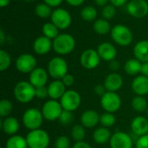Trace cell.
<instances>
[{
    "mask_svg": "<svg viewBox=\"0 0 148 148\" xmlns=\"http://www.w3.org/2000/svg\"><path fill=\"white\" fill-rule=\"evenodd\" d=\"M13 94L18 102L26 104L36 97V88L29 82L21 81L15 85Z\"/></svg>",
    "mask_w": 148,
    "mask_h": 148,
    "instance_id": "6da1fadb",
    "label": "cell"
},
{
    "mask_svg": "<svg viewBox=\"0 0 148 148\" xmlns=\"http://www.w3.org/2000/svg\"><path fill=\"white\" fill-rule=\"evenodd\" d=\"M75 40L74 36L69 34H59V36L53 40V49L58 55H69L75 49Z\"/></svg>",
    "mask_w": 148,
    "mask_h": 148,
    "instance_id": "7a4b0ae2",
    "label": "cell"
},
{
    "mask_svg": "<svg viewBox=\"0 0 148 148\" xmlns=\"http://www.w3.org/2000/svg\"><path fill=\"white\" fill-rule=\"evenodd\" d=\"M25 138L29 148H48L50 142L49 134L41 128L29 131Z\"/></svg>",
    "mask_w": 148,
    "mask_h": 148,
    "instance_id": "3957f363",
    "label": "cell"
},
{
    "mask_svg": "<svg viewBox=\"0 0 148 148\" xmlns=\"http://www.w3.org/2000/svg\"><path fill=\"white\" fill-rule=\"evenodd\" d=\"M43 115L42 111L37 108H28L23 114V124L29 131L41 128L43 122Z\"/></svg>",
    "mask_w": 148,
    "mask_h": 148,
    "instance_id": "277c9868",
    "label": "cell"
},
{
    "mask_svg": "<svg viewBox=\"0 0 148 148\" xmlns=\"http://www.w3.org/2000/svg\"><path fill=\"white\" fill-rule=\"evenodd\" d=\"M69 66L65 59L61 56L52 58L48 63V73L55 80H62L67 74Z\"/></svg>",
    "mask_w": 148,
    "mask_h": 148,
    "instance_id": "5b68a950",
    "label": "cell"
},
{
    "mask_svg": "<svg viewBox=\"0 0 148 148\" xmlns=\"http://www.w3.org/2000/svg\"><path fill=\"white\" fill-rule=\"evenodd\" d=\"M112 39L120 46H128L133 42V33L131 29L124 24H117L111 29Z\"/></svg>",
    "mask_w": 148,
    "mask_h": 148,
    "instance_id": "8992f818",
    "label": "cell"
},
{
    "mask_svg": "<svg viewBox=\"0 0 148 148\" xmlns=\"http://www.w3.org/2000/svg\"><path fill=\"white\" fill-rule=\"evenodd\" d=\"M101 106L105 112L114 114L120 110L121 107V96L116 92L107 91L101 97Z\"/></svg>",
    "mask_w": 148,
    "mask_h": 148,
    "instance_id": "52a82bcc",
    "label": "cell"
},
{
    "mask_svg": "<svg viewBox=\"0 0 148 148\" xmlns=\"http://www.w3.org/2000/svg\"><path fill=\"white\" fill-rule=\"evenodd\" d=\"M59 101L63 110L74 112L79 108L82 102V98L77 91L69 89L66 90V92L64 93V95H62Z\"/></svg>",
    "mask_w": 148,
    "mask_h": 148,
    "instance_id": "ba28073f",
    "label": "cell"
},
{
    "mask_svg": "<svg viewBox=\"0 0 148 148\" xmlns=\"http://www.w3.org/2000/svg\"><path fill=\"white\" fill-rule=\"evenodd\" d=\"M62 111L63 108L60 101L52 99L45 101L42 107V114L43 115V118L49 121L58 120Z\"/></svg>",
    "mask_w": 148,
    "mask_h": 148,
    "instance_id": "9c48e42d",
    "label": "cell"
},
{
    "mask_svg": "<svg viewBox=\"0 0 148 148\" xmlns=\"http://www.w3.org/2000/svg\"><path fill=\"white\" fill-rule=\"evenodd\" d=\"M51 22L59 29H68L72 23V17L69 12L62 8H57L52 11L51 14Z\"/></svg>",
    "mask_w": 148,
    "mask_h": 148,
    "instance_id": "30bf717a",
    "label": "cell"
},
{
    "mask_svg": "<svg viewBox=\"0 0 148 148\" xmlns=\"http://www.w3.org/2000/svg\"><path fill=\"white\" fill-rule=\"evenodd\" d=\"M16 68L23 74H30L36 68V59L31 54H22L16 60Z\"/></svg>",
    "mask_w": 148,
    "mask_h": 148,
    "instance_id": "8fae6325",
    "label": "cell"
},
{
    "mask_svg": "<svg viewBox=\"0 0 148 148\" xmlns=\"http://www.w3.org/2000/svg\"><path fill=\"white\" fill-rule=\"evenodd\" d=\"M101 57L97 50L88 49L84 50L80 56L81 65L86 69H94L100 64Z\"/></svg>",
    "mask_w": 148,
    "mask_h": 148,
    "instance_id": "7c38bea8",
    "label": "cell"
},
{
    "mask_svg": "<svg viewBox=\"0 0 148 148\" xmlns=\"http://www.w3.org/2000/svg\"><path fill=\"white\" fill-rule=\"evenodd\" d=\"M127 11L135 18H142L148 14V3L146 0H132L127 5Z\"/></svg>",
    "mask_w": 148,
    "mask_h": 148,
    "instance_id": "4fadbf2b",
    "label": "cell"
},
{
    "mask_svg": "<svg viewBox=\"0 0 148 148\" xmlns=\"http://www.w3.org/2000/svg\"><path fill=\"white\" fill-rule=\"evenodd\" d=\"M132 137L124 132H116L112 134L109 145L111 148H133Z\"/></svg>",
    "mask_w": 148,
    "mask_h": 148,
    "instance_id": "5bb4252c",
    "label": "cell"
},
{
    "mask_svg": "<svg viewBox=\"0 0 148 148\" xmlns=\"http://www.w3.org/2000/svg\"><path fill=\"white\" fill-rule=\"evenodd\" d=\"M49 73L42 68H36L30 74H29V82L35 87H43L46 86L48 83L49 79Z\"/></svg>",
    "mask_w": 148,
    "mask_h": 148,
    "instance_id": "9a60e30c",
    "label": "cell"
},
{
    "mask_svg": "<svg viewBox=\"0 0 148 148\" xmlns=\"http://www.w3.org/2000/svg\"><path fill=\"white\" fill-rule=\"evenodd\" d=\"M103 85L105 86L107 91L117 92L123 86V78L120 74L116 72L110 73L105 78Z\"/></svg>",
    "mask_w": 148,
    "mask_h": 148,
    "instance_id": "2e32d148",
    "label": "cell"
},
{
    "mask_svg": "<svg viewBox=\"0 0 148 148\" xmlns=\"http://www.w3.org/2000/svg\"><path fill=\"white\" fill-rule=\"evenodd\" d=\"M51 49H53V41L45 36L37 37L33 42V49L37 55H46L51 50Z\"/></svg>",
    "mask_w": 148,
    "mask_h": 148,
    "instance_id": "e0dca14e",
    "label": "cell"
},
{
    "mask_svg": "<svg viewBox=\"0 0 148 148\" xmlns=\"http://www.w3.org/2000/svg\"><path fill=\"white\" fill-rule=\"evenodd\" d=\"M132 133L138 136H143L148 133V120L144 116H137L131 122Z\"/></svg>",
    "mask_w": 148,
    "mask_h": 148,
    "instance_id": "ac0fdd59",
    "label": "cell"
},
{
    "mask_svg": "<svg viewBox=\"0 0 148 148\" xmlns=\"http://www.w3.org/2000/svg\"><path fill=\"white\" fill-rule=\"evenodd\" d=\"M49 97L52 100L60 101L66 92V86L62 80H54L48 86Z\"/></svg>",
    "mask_w": 148,
    "mask_h": 148,
    "instance_id": "d6986e66",
    "label": "cell"
},
{
    "mask_svg": "<svg viewBox=\"0 0 148 148\" xmlns=\"http://www.w3.org/2000/svg\"><path fill=\"white\" fill-rule=\"evenodd\" d=\"M97 52L101 59L106 62H111L113 60H115V57L117 56L116 48L110 42L101 43L97 48Z\"/></svg>",
    "mask_w": 148,
    "mask_h": 148,
    "instance_id": "ffe728a7",
    "label": "cell"
},
{
    "mask_svg": "<svg viewBox=\"0 0 148 148\" xmlns=\"http://www.w3.org/2000/svg\"><path fill=\"white\" fill-rule=\"evenodd\" d=\"M80 121L85 128H94L100 123V115L95 110H86L81 115Z\"/></svg>",
    "mask_w": 148,
    "mask_h": 148,
    "instance_id": "44dd1931",
    "label": "cell"
},
{
    "mask_svg": "<svg viewBox=\"0 0 148 148\" xmlns=\"http://www.w3.org/2000/svg\"><path fill=\"white\" fill-rule=\"evenodd\" d=\"M20 127L19 121L16 118L8 116L1 121V128L3 132L10 136L16 134Z\"/></svg>",
    "mask_w": 148,
    "mask_h": 148,
    "instance_id": "7402d4cb",
    "label": "cell"
},
{
    "mask_svg": "<svg viewBox=\"0 0 148 148\" xmlns=\"http://www.w3.org/2000/svg\"><path fill=\"white\" fill-rule=\"evenodd\" d=\"M132 89L136 95L145 96L148 95V77L142 75L136 76L132 82Z\"/></svg>",
    "mask_w": 148,
    "mask_h": 148,
    "instance_id": "603a6c76",
    "label": "cell"
},
{
    "mask_svg": "<svg viewBox=\"0 0 148 148\" xmlns=\"http://www.w3.org/2000/svg\"><path fill=\"white\" fill-rule=\"evenodd\" d=\"M112 134L108 127H97L93 133V140L99 145H104L110 141Z\"/></svg>",
    "mask_w": 148,
    "mask_h": 148,
    "instance_id": "cb8c5ba5",
    "label": "cell"
},
{
    "mask_svg": "<svg viewBox=\"0 0 148 148\" xmlns=\"http://www.w3.org/2000/svg\"><path fill=\"white\" fill-rule=\"evenodd\" d=\"M134 54L135 58L141 62H148V40L138 42L134 48Z\"/></svg>",
    "mask_w": 148,
    "mask_h": 148,
    "instance_id": "d4e9b609",
    "label": "cell"
},
{
    "mask_svg": "<svg viewBox=\"0 0 148 148\" xmlns=\"http://www.w3.org/2000/svg\"><path fill=\"white\" fill-rule=\"evenodd\" d=\"M5 148H29V147L26 138L15 134L7 140L5 143Z\"/></svg>",
    "mask_w": 148,
    "mask_h": 148,
    "instance_id": "484cf974",
    "label": "cell"
},
{
    "mask_svg": "<svg viewBox=\"0 0 148 148\" xmlns=\"http://www.w3.org/2000/svg\"><path fill=\"white\" fill-rule=\"evenodd\" d=\"M142 62L136 58L129 59L127 61L124 66V69L126 73L129 75H136L140 73Z\"/></svg>",
    "mask_w": 148,
    "mask_h": 148,
    "instance_id": "4316f807",
    "label": "cell"
},
{
    "mask_svg": "<svg viewBox=\"0 0 148 148\" xmlns=\"http://www.w3.org/2000/svg\"><path fill=\"white\" fill-rule=\"evenodd\" d=\"M94 30L95 33H97L98 35L103 36V35H107L109 32H111V25L109 23V22L106 19L103 18H100L97 19L94 22V25H93Z\"/></svg>",
    "mask_w": 148,
    "mask_h": 148,
    "instance_id": "83f0119b",
    "label": "cell"
},
{
    "mask_svg": "<svg viewBox=\"0 0 148 148\" xmlns=\"http://www.w3.org/2000/svg\"><path fill=\"white\" fill-rule=\"evenodd\" d=\"M131 105L132 108L136 112H140V113H143L147 111L148 108V104L146 98L140 95H136L135 97H134L131 101Z\"/></svg>",
    "mask_w": 148,
    "mask_h": 148,
    "instance_id": "f1b7e54d",
    "label": "cell"
},
{
    "mask_svg": "<svg viewBox=\"0 0 148 148\" xmlns=\"http://www.w3.org/2000/svg\"><path fill=\"white\" fill-rule=\"evenodd\" d=\"M42 33L43 36L49 39H55L59 36V29L51 22V23H46L42 26Z\"/></svg>",
    "mask_w": 148,
    "mask_h": 148,
    "instance_id": "f546056e",
    "label": "cell"
},
{
    "mask_svg": "<svg viewBox=\"0 0 148 148\" xmlns=\"http://www.w3.org/2000/svg\"><path fill=\"white\" fill-rule=\"evenodd\" d=\"M81 17L86 22L95 21L97 17V10L94 6H86L81 10Z\"/></svg>",
    "mask_w": 148,
    "mask_h": 148,
    "instance_id": "4dcf8cb0",
    "label": "cell"
},
{
    "mask_svg": "<svg viewBox=\"0 0 148 148\" xmlns=\"http://www.w3.org/2000/svg\"><path fill=\"white\" fill-rule=\"evenodd\" d=\"M86 136V131L85 127L80 124V125H75L71 129V137L75 142L83 141Z\"/></svg>",
    "mask_w": 148,
    "mask_h": 148,
    "instance_id": "1f68e13d",
    "label": "cell"
},
{
    "mask_svg": "<svg viewBox=\"0 0 148 148\" xmlns=\"http://www.w3.org/2000/svg\"><path fill=\"white\" fill-rule=\"evenodd\" d=\"M35 13L37 16L41 18H47L49 16H51L52 14L51 7L45 3H38L35 8Z\"/></svg>",
    "mask_w": 148,
    "mask_h": 148,
    "instance_id": "d6a6232c",
    "label": "cell"
},
{
    "mask_svg": "<svg viewBox=\"0 0 148 148\" xmlns=\"http://www.w3.org/2000/svg\"><path fill=\"white\" fill-rule=\"evenodd\" d=\"M116 122V118L114 114L105 112L101 115H100V123L104 127H111Z\"/></svg>",
    "mask_w": 148,
    "mask_h": 148,
    "instance_id": "836d02e7",
    "label": "cell"
},
{
    "mask_svg": "<svg viewBox=\"0 0 148 148\" xmlns=\"http://www.w3.org/2000/svg\"><path fill=\"white\" fill-rule=\"evenodd\" d=\"M13 110V105L12 102L7 99H3L0 101V116L2 118H6L10 116V114L12 113Z\"/></svg>",
    "mask_w": 148,
    "mask_h": 148,
    "instance_id": "e575fe53",
    "label": "cell"
},
{
    "mask_svg": "<svg viewBox=\"0 0 148 148\" xmlns=\"http://www.w3.org/2000/svg\"><path fill=\"white\" fill-rule=\"evenodd\" d=\"M10 64H11V58H10V54L5 50L1 49L0 50V70L2 72L7 70L10 68Z\"/></svg>",
    "mask_w": 148,
    "mask_h": 148,
    "instance_id": "d590c367",
    "label": "cell"
},
{
    "mask_svg": "<svg viewBox=\"0 0 148 148\" xmlns=\"http://www.w3.org/2000/svg\"><path fill=\"white\" fill-rule=\"evenodd\" d=\"M116 14V9L115 6H114L113 4H107L106 6L103 7L102 10H101V15L104 17V19L108 20V19H112Z\"/></svg>",
    "mask_w": 148,
    "mask_h": 148,
    "instance_id": "8d00e7d4",
    "label": "cell"
},
{
    "mask_svg": "<svg viewBox=\"0 0 148 148\" xmlns=\"http://www.w3.org/2000/svg\"><path fill=\"white\" fill-rule=\"evenodd\" d=\"M72 113L73 112H69V111L63 110L62 113L61 114L59 119H58V121L62 125H64V126H68V125L71 124L72 121H73V120H74V115H73Z\"/></svg>",
    "mask_w": 148,
    "mask_h": 148,
    "instance_id": "74e56055",
    "label": "cell"
},
{
    "mask_svg": "<svg viewBox=\"0 0 148 148\" xmlns=\"http://www.w3.org/2000/svg\"><path fill=\"white\" fill-rule=\"evenodd\" d=\"M69 147H70V140L69 137L65 135L59 136L55 142V148H69Z\"/></svg>",
    "mask_w": 148,
    "mask_h": 148,
    "instance_id": "f35d334b",
    "label": "cell"
},
{
    "mask_svg": "<svg viewBox=\"0 0 148 148\" xmlns=\"http://www.w3.org/2000/svg\"><path fill=\"white\" fill-rule=\"evenodd\" d=\"M36 97L38 99H45L49 97V92H48V87H39L36 88Z\"/></svg>",
    "mask_w": 148,
    "mask_h": 148,
    "instance_id": "ab89813d",
    "label": "cell"
},
{
    "mask_svg": "<svg viewBox=\"0 0 148 148\" xmlns=\"http://www.w3.org/2000/svg\"><path fill=\"white\" fill-rule=\"evenodd\" d=\"M135 148H148V134L138 137L135 142Z\"/></svg>",
    "mask_w": 148,
    "mask_h": 148,
    "instance_id": "60d3db41",
    "label": "cell"
},
{
    "mask_svg": "<svg viewBox=\"0 0 148 148\" xmlns=\"http://www.w3.org/2000/svg\"><path fill=\"white\" fill-rule=\"evenodd\" d=\"M62 82L64 83V85H65L66 87H71V86H73L74 83H75V77H74L72 75H70V74H67V75L62 79Z\"/></svg>",
    "mask_w": 148,
    "mask_h": 148,
    "instance_id": "b9f144b4",
    "label": "cell"
},
{
    "mask_svg": "<svg viewBox=\"0 0 148 148\" xmlns=\"http://www.w3.org/2000/svg\"><path fill=\"white\" fill-rule=\"evenodd\" d=\"M94 92H95V94L96 95H99V96L101 97V96L107 92V89H106V88H105L104 85H102V84H98V85H96V86L95 87Z\"/></svg>",
    "mask_w": 148,
    "mask_h": 148,
    "instance_id": "7bdbcfd3",
    "label": "cell"
},
{
    "mask_svg": "<svg viewBox=\"0 0 148 148\" xmlns=\"http://www.w3.org/2000/svg\"><path fill=\"white\" fill-rule=\"evenodd\" d=\"M120 67H121L120 62H117L116 60H113V61L109 62V69L111 70H113L114 72H116L117 70H119Z\"/></svg>",
    "mask_w": 148,
    "mask_h": 148,
    "instance_id": "ee69618b",
    "label": "cell"
},
{
    "mask_svg": "<svg viewBox=\"0 0 148 148\" xmlns=\"http://www.w3.org/2000/svg\"><path fill=\"white\" fill-rule=\"evenodd\" d=\"M72 148H92L91 147V146L88 143V142H86V141H79V142H75V144H74V146H73V147Z\"/></svg>",
    "mask_w": 148,
    "mask_h": 148,
    "instance_id": "f6af8a7d",
    "label": "cell"
},
{
    "mask_svg": "<svg viewBox=\"0 0 148 148\" xmlns=\"http://www.w3.org/2000/svg\"><path fill=\"white\" fill-rule=\"evenodd\" d=\"M43 1L50 7H57L62 3V0H43Z\"/></svg>",
    "mask_w": 148,
    "mask_h": 148,
    "instance_id": "bcb514c9",
    "label": "cell"
},
{
    "mask_svg": "<svg viewBox=\"0 0 148 148\" xmlns=\"http://www.w3.org/2000/svg\"><path fill=\"white\" fill-rule=\"evenodd\" d=\"M109 2L115 7H121L123 6L127 2V0H109Z\"/></svg>",
    "mask_w": 148,
    "mask_h": 148,
    "instance_id": "7dc6e473",
    "label": "cell"
},
{
    "mask_svg": "<svg viewBox=\"0 0 148 148\" xmlns=\"http://www.w3.org/2000/svg\"><path fill=\"white\" fill-rule=\"evenodd\" d=\"M84 1H85V0H66V2H67L69 5L74 6V7L82 5V4L84 3Z\"/></svg>",
    "mask_w": 148,
    "mask_h": 148,
    "instance_id": "c3c4849f",
    "label": "cell"
},
{
    "mask_svg": "<svg viewBox=\"0 0 148 148\" xmlns=\"http://www.w3.org/2000/svg\"><path fill=\"white\" fill-rule=\"evenodd\" d=\"M140 74L142 75H144V76L148 77V62H142Z\"/></svg>",
    "mask_w": 148,
    "mask_h": 148,
    "instance_id": "681fc988",
    "label": "cell"
},
{
    "mask_svg": "<svg viewBox=\"0 0 148 148\" xmlns=\"http://www.w3.org/2000/svg\"><path fill=\"white\" fill-rule=\"evenodd\" d=\"M95 4L98 5V6H101V7H104L106 6L107 4H108V3L109 2V0H94Z\"/></svg>",
    "mask_w": 148,
    "mask_h": 148,
    "instance_id": "f907efd6",
    "label": "cell"
},
{
    "mask_svg": "<svg viewBox=\"0 0 148 148\" xmlns=\"http://www.w3.org/2000/svg\"><path fill=\"white\" fill-rule=\"evenodd\" d=\"M4 41H5V35H4L3 30L1 29H0V44L3 45L4 43Z\"/></svg>",
    "mask_w": 148,
    "mask_h": 148,
    "instance_id": "816d5d0a",
    "label": "cell"
},
{
    "mask_svg": "<svg viewBox=\"0 0 148 148\" xmlns=\"http://www.w3.org/2000/svg\"><path fill=\"white\" fill-rule=\"evenodd\" d=\"M10 0H0V6L2 8H3V7L7 6L10 3Z\"/></svg>",
    "mask_w": 148,
    "mask_h": 148,
    "instance_id": "f5cc1de1",
    "label": "cell"
},
{
    "mask_svg": "<svg viewBox=\"0 0 148 148\" xmlns=\"http://www.w3.org/2000/svg\"><path fill=\"white\" fill-rule=\"evenodd\" d=\"M26 1H29V2H32V1H35V0H26Z\"/></svg>",
    "mask_w": 148,
    "mask_h": 148,
    "instance_id": "db71d44e",
    "label": "cell"
},
{
    "mask_svg": "<svg viewBox=\"0 0 148 148\" xmlns=\"http://www.w3.org/2000/svg\"><path fill=\"white\" fill-rule=\"evenodd\" d=\"M147 117H148V108H147Z\"/></svg>",
    "mask_w": 148,
    "mask_h": 148,
    "instance_id": "11a10c76",
    "label": "cell"
},
{
    "mask_svg": "<svg viewBox=\"0 0 148 148\" xmlns=\"http://www.w3.org/2000/svg\"><path fill=\"white\" fill-rule=\"evenodd\" d=\"M15 1H17V0H15Z\"/></svg>",
    "mask_w": 148,
    "mask_h": 148,
    "instance_id": "9f6ffc18",
    "label": "cell"
},
{
    "mask_svg": "<svg viewBox=\"0 0 148 148\" xmlns=\"http://www.w3.org/2000/svg\"><path fill=\"white\" fill-rule=\"evenodd\" d=\"M147 134H148V133H147Z\"/></svg>",
    "mask_w": 148,
    "mask_h": 148,
    "instance_id": "6f0895ef",
    "label": "cell"
}]
</instances>
